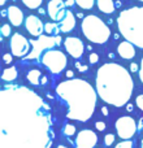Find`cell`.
<instances>
[{
    "label": "cell",
    "mask_w": 143,
    "mask_h": 148,
    "mask_svg": "<svg viewBox=\"0 0 143 148\" xmlns=\"http://www.w3.org/2000/svg\"><path fill=\"white\" fill-rule=\"evenodd\" d=\"M115 148H133V142L129 139V140H124L120 142L118 144H116Z\"/></svg>",
    "instance_id": "25"
},
{
    "label": "cell",
    "mask_w": 143,
    "mask_h": 148,
    "mask_svg": "<svg viewBox=\"0 0 143 148\" xmlns=\"http://www.w3.org/2000/svg\"><path fill=\"white\" fill-rule=\"evenodd\" d=\"M137 130H138V125H137L135 120L130 116H122L116 121V131H117L118 136L124 140H129L135 135Z\"/></svg>",
    "instance_id": "7"
},
{
    "label": "cell",
    "mask_w": 143,
    "mask_h": 148,
    "mask_svg": "<svg viewBox=\"0 0 143 148\" xmlns=\"http://www.w3.org/2000/svg\"><path fill=\"white\" fill-rule=\"evenodd\" d=\"M26 78H28V81L30 82L33 86H41L42 84V73H41V70H38V69L30 70V72L28 73V75H26Z\"/></svg>",
    "instance_id": "18"
},
{
    "label": "cell",
    "mask_w": 143,
    "mask_h": 148,
    "mask_svg": "<svg viewBox=\"0 0 143 148\" xmlns=\"http://www.w3.org/2000/svg\"><path fill=\"white\" fill-rule=\"evenodd\" d=\"M134 44L129 43L128 40L122 42V43L118 44L117 47V53L120 57H122V59L125 60H130L133 59L134 56H135V48H134Z\"/></svg>",
    "instance_id": "15"
},
{
    "label": "cell",
    "mask_w": 143,
    "mask_h": 148,
    "mask_svg": "<svg viewBox=\"0 0 143 148\" xmlns=\"http://www.w3.org/2000/svg\"><path fill=\"white\" fill-rule=\"evenodd\" d=\"M141 148H143V138H142V142H141Z\"/></svg>",
    "instance_id": "44"
},
{
    "label": "cell",
    "mask_w": 143,
    "mask_h": 148,
    "mask_svg": "<svg viewBox=\"0 0 143 148\" xmlns=\"http://www.w3.org/2000/svg\"><path fill=\"white\" fill-rule=\"evenodd\" d=\"M116 7L120 8V7H121V3H120V1H117V3H116Z\"/></svg>",
    "instance_id": "42"
},
{
    "label": "cell",
    "mask_w": 143,
    "mask_h": 148,
    "mask_svg": "<svg viewBox=\"0 0 143 148\" xmlns=\"http://www.w3.org/2000/svg\"><path fill=\"white\" fill-rule=\"evenodd\" d=\"M17 78V69L14 66H10V68H7V69L3 70L1 73V79L5 82H12Z\"/></svg>",
    "instance_id": "19"
},
{
    "label": "cell",
    "mask_w": 143,
    "mask_h": 148,
    "mask_svg": "<svg viewBox=\"0 0 143 148\" xmlns=\"http://www.w3.org/2000/svg\"><path fill=\"white\" fill-rule=\"evenodd\" d=\"M44 31L48 34L50 36H57L60 31V26L55 22H46L44 23Z\"/></svg>",
    "instance_id": "20"
},
{
    "label": "cell",
    "mask_w": 143,
    "mask_h": 148,
    "mask_svg": "<svg viewBox=\"0 0 143 148\" xmlns=\"http://www.w3.org/2000/svg\"><path fill=\"white\" fill-rule=\"evenodd\" d=\"M76 148H94L98 144V135L95 131L85 129L81 130L76 136Z\"/></svg>",
    "instance_id": "10"
},
{
    "label": "cell",
    "mask_w": 143,
    "mask_h": 148,
    "mask_svg": "<svg viewBox=\"0 0 143 148\" xmlns=\"http://www.w3.org/2000/svg\"><path fill=\"white\" fill-rule=\"evenodd\" d=\"M50 105L25 86H7L0 91V148H50Z\"/></svg>",
    "instance_id": "1"
},
{
    "label": "cell",
    "mask_w": 143,
    "mask_h": 148,
    "mask_svg": "<svg viewBox=\"0 0 143 148\" xmlns=\"http://www.w3.org/2000/svg\"><path fill=\"white\" fill-rule=\"evenodd\" d=\"M47 13L52 21L60 22L67 14V5L63 0H50L47 5Z\"/></svg>",
    "instance_id": "11"
},
{
    "label": "cell",
    "mask_w": 143,
    "mask_h": 148,
    "mask_svg": "<svg viewBox=\"0 0 143 148\" xmlns=\"http://www.w3.org/2000/svg\"><path fill=\"white\" fill-rule=\"evenodd\" d=\"M138 69H139L138 64H137V62H131V64H130V72L135 73V72H138Z\"/></svg>",
    "instance_id": "32"
},
{
    "label": "cell",
    "mask_w": 143,
    "mask_h": 148,
    "mask_svg": "<svg viewBox=\"0 0 143 148\" xmlns=\"http://www.w3.org/2000/svg\"><path fill=\"white\" fill-rule=\"evenodd\" d=\"M96 4L100 12L105 14H112L116 9V4L113 3V0H96Z\"/></svg>",
    "instance_id": "17"
},
{
    "label": "cell",
    "mask_w": 143,
    "mask_h": 148,
    "mask_svg": "<svg viewBox=\"0 0 143 148\" xmlns=\"http://www.w3.org/2000/svg\"><path fill=\"white\" fill-rule=\"evenodd\" d=\"M7 3V0H0V5H4Z\"/></svg>",
    "instance_id": "41"
},
{
    "label": "cell",
    "mask_w": 143,
    "mask_h": 148,
    "mask_svg": "<svg viewBox=\"0 0 143 148\" xmlns=\"http://www.w3.org/2000/svg\"><path fill=\"white\" fill-rule=\"evenodd\" d=\"M102 114L105 116V117H108V114H109V110H108V108L105 107V105L104 107H102Z\"/></svg>",
    "instance_id": "34"
},
{
    "label": "cell",
    "mask_w": 143,
    "mask_h": 148,
    "mask_svg": "<svg viewBox=\"0 0 143 148\" xmlns=\"http://www.w3.org/2000/svg\"><path fill=\"white\" fill-rule=\"evenodd\" d=\"M39 13H41V14H46V10L42 9V8H39Z\"/></svg>",
    "instance_id": "40"
},
{
    "label": "cell",
    "mask_w": 143,
    "mask_h": 148,
    "mask_svg": "<svg viewBox=\"0 0 143 148\" xmlns=\"http://www.w3.org/2000/svg\"><path fill=\"white\" fill-rule=\"evenodd\" d=\"M95 84L98 96L117 108L128 104L134 90L131 75L122 65L116 62H108L98 69Z\"/></svg>",
    "instance_id": "2"
},
{
    "label": "cell",
    "mask_w": 143,
    "mask_h": 148,
    "mask_svg": "<svg viewBox=\"0 0 143 148\" xmlns=\"http://www.w3.org/2000/svg\"><path fill=\"white\" fill-rule=\"evenodd\" d=\"M139 79H141V82L143 83V57H142V60H141V66H139Z\"/></svg>",
    "instance_id": "31"
},
{
    "label": "cell",
    "mask_w": 143,
    "mask_h": 148,
    "mask_svg": "<svg viewBox=\"0 0 143 148\" xmlns=\"http://www.w3.org/2000/svg\"><path fill=\"white\" fill-rule=\"evenodd\" d=\"M126 109H128V112H131V110H133V105H131V104L126 105Z\"/></svg>",
    "instance_id": "38"
},
{
    "label": "cell",
    "mask_w": 143,
    "mask_h": 148,
    "mask_svg": "<svg viewBox=\"0 0 143 148\" xmlns=\"http://www.w3.org/2000/svg\"><path fill=\"white\" fill-rule=\"evenodd\" d=\"M25 27L28 30V33L33 36H42L44 31V23L42 22V20L39 17L34 14H30L29 17H26L25 20Z\"/></svg>",
    "instance_id": "13"
},
{
    "label": "cell",
    "mask_w": 143,
    "mask_h": 148,
    "mask_svg": "<svg viewBox=\"0 0 143 148\" xmlns=\"http://www.w3.org/2000/svg\"><path fill=\"white\" fill-rule=\"evenodd\" d=\"M67 56L61 51L56 49H47L42 56V64L47 68L52 74H59L67 66Z\"/></svg>",
    "instance_id": "6"
},
{
    "label": "cell",
    "mask_w": 143,
    "mask_h": 148,
    "mask_svg": "<svg viewBox=\"0 0 143 148\" xmlns=\"http://www.w3.org/2000/svg\"><path fill=\"white\" fill-rule=\"evenodd\" d=\"M12 60H13L12 53H4V56H3V62L4 64H12Z\"/></svg>",
    "instance_id": "29"
},
{
    "label": "cell",
    "mask_w": 143,
    "mask_h": 148,
    "mask_svg": "<svg viewBox=\"0 0 143 148\" xmlns=\"http://www.w3.org/2000/svg\"><path fill=\"white\" fill-rule=\"evenodd\" d=\"M138 1H142V3H143V0H138Z\"/></svg>",
    "instance_id": "45"
},
{
    "label": "cell",
    "mask_w": 143,
    "mask_h": 148,
    "mask_svg": "<svg viewBox=\"0 0 143 148\" xmlns=\"http://www.w3.org/2000/svg\"><path fill=\"white\" fill-rule=\"evenodd\" d=\"M47 82H48V79H47V77H42V84H46Z\"/></svg>",
    "instance_id": "37"
},
{
    "label": "cell",
    "mask_w": 143,
    "mask_h": 148,
    "mask_svg": "<svg viewBox=\"0 0 143 148\" xmlns=\"http://www.w3.org/2000/svg\"><path fill=\"white\" fill-rule=\"evenodd\" d=\"M76 4L82 9H91L95 4V0H76Z\"/></svg>",
    "instance_id": "22"
},
{
    "label": "cell",
    "mask_w": 143,
    "mask_h": 148,
    "mask_svg": "<svg viewBox=\"0 0 143 148\" xmlns=\"http://www.w3.org/2000/svg\"><path fill=\"white\" fill-rule=\"evenodd\" d=\"M64 47L68 53L74 59H81L85 51L83 42L76 36H67L64 39Z\"/></svg>",
    "instance_id": "12"
},
{
    "label": "cell",
    "mask_w": 143,
    "mask_h": 148,
    "mask_svg": "<svg viewBox=\"0 0 143 148\" xmlns=\"http://www.w3.org/2000/svg\"><path fill=\"white\" fill-rule=\"evenodd\" d=\"M81 29L87 40L96 44H104L109 39L111 30L102 18L95 14H89L82 20Z\"/></svg>",
    "instance_id": "5"
},
{
    "label": "cell",
    "mask_w": 143,
    "mask_h": 148,
    "mask_svg": "<svg viewBox=\"0 0 143 148\" xmlns=\"http://www.w3.org/2000/svg\"><path fill=\"white\" fill-rule=\"evenodd\" d=\"M60 42H61V38L59 35L57 36H39L38 40H30V43L33 44V51H31V55H29L28 59H36L39 56L43 49H51L54 46H59Z\"/></svg>",
    "instance_id": "8"
},
{
    "label": "cell",
    "mask_w": 143,
    "mask_h": 148,
    "mask_svg": "<svg viewBox=\"0 0 143 148\" xmlns=\"http://www.w3.org/2000/svg\"><path fill=\"white\" fill-rule=\"evenodd\" d=\"M21 1H22L23 5L28 7L29 9H36V8H39L42 5L43 0H21Z\"/></svg>",
    "instance_id": "21"
},
{
    "label": "cell",
    "mask_w": 143,
    "mask_h": 148,
    "mask_svg": "<svg viewBox=\"0 0 143 148\" xmlns=\"http://www.w3.org/2000/svg\"><path fill=\"white\" fill-rule=\"evenodd\" d=\"M95 127H96L98 131H104L105 130V123L103 122V121H98V122L95 123Z\"/></svg>",
    "instance_id": "30"
},
{
    "label": "cell",
    "mask_w": 143,
    "mask_h": 148,
    "mask_svg": "<svg viewBox=\"0 0 143 148\" xmlns=\"http://www.w3.org/2000/svg\"><path fill=\"white\" fill-rule=\"evenodd\" d=\"M135 105L143 112V94L142 95H138V96L135 97Z\"/></svg>",
    "instance_id": "28"
},
{
    "label": "cell",
    "mask_w": 143,
    "mask_h": 148,
    "mask_svg": "<svg viewBox=\"0 0 143 148\" xmlns=\"http://www.w3.org/2000/svg\"><path fill=\"white\" fill-rule=\"evenodd\" d=\"M98 61H99V56H98V53L92 52V53L89 55V62L90 64H96Z\"/></svg>",
    "instance_id": "27"
},
{
    "label": "cell",
    "mask_w": 143,
    "mask_h": 148,
    "mask_svg": "<svg viewBox=\"0 0 143 148\" xmlns=\"http://www.w3.org/2000/svg\"><path fill=\"white\" fill-rule=\"evenodd\" d=\"M117 27L125 40L143 49V7H131L120 12Z\"/></svg>",
    "instance_id": "4"
},
{
    "label": "cell",
    "mask_w": 143,
    "mask_h": 148,
    "mask_svg": "<svg viewBox=\"0 0 143 148\" xmlns=\"http://www.w3.org/2000/svg\"><path fill=\"white\" fill-rule=\"evenodd\" d=\"M73 77H74L73 70H67V78L68 79H73Z\"/></svg>",
    "instance_id": "35"
},
{
    "label": "cell",
    "mask_w": 143,
    "mask_h": 148,
    "mask_svg": "<svg viewBox=\"0 0 143 148\" xmlns=\"http://www.w3.org/2000/svg\"><path fill=\"white\" fill-rule=\"evenodd\" d=\"M63 133H64L67 136H73L74 134H76V126L72 125V123H68V125H65Z\"/></svg>",
    "instance_id": "23"
},
{
    "label": "cell",
    "mask_w": 143,
    "mask_h": 148,
    "mask_svg": "<svg viewBox=\"0 0 143 148\" xmlns=\"http://www.w3.org/2000/svg\"><path fill=\"white\" fill-rule=\"evenodd\" d=\"M0 31H1V36H9L10 33H12V30H10V26L9 25H3L1 27H0Z\"/></svg>",
    "instance_id": "26"
},
{
    "label": "cell",
    "mask_w": 143,
    "mask_h": 148,
    "mask_svg": "<svg viewBox=\"0 0 143 148\" xmlns=\"http://www.w3.org/2000/svg\"><path fill=\"white\" fill-rule=\"evenodd\" d=\"M74 4H76V0H67V1H65L67 7H73Z\"/></svg>",
    "instance_id": "36"
},
{
    "label": "cell",
    "mask_w": 143,
    "mask_h": 148,
    "mask_svg": "<svg viewBox=\"0 0 143 148\" xmlns=\"http://www.w3.org/2000/svg\"><path fill=\"white\" fill-rule=\"evenodd\" d=\"M115 139H116V136L113 135V134H107V135L104 136V146L105 147L112 146V144L115 143Z\"/></svg>",
    "instance_id": "24"
},
{
    "label": "cell",
    "mask_w": 143,
    "mask_h": 148,
    "mask_svg": "<svg viewBox=\"0 0 143 148\" xmlns=\"http://www.w3.org/2000/svg\"><path fill=\"white\" fill-rule=\"evenodd\" d=\"M56 148H68V147H65V146H59V147H56Z\"/></svg>",
    "instance_id": "43"
},
{
    "label": "cell",
    "mask_w": 143,
    "mask_h": 148,
    "mask_svg": "<svg viewBox=\"0 0 143 148\" xmlns=\"http://www.w3.org/2000/svg\"><path fill=\"white\" fill-rule=\"evenodd\" d=\"M76 66H77V69H78L79 72H85V70H87V66H86V65H85V66H83V65H81V64H79V62H77V64H76Z\"/></svg>",
    "instance_id": "33"
},
{
    "label": "cell",
    "mask_w": 143,
    "mask_h": 148,
    "mask_svg": "<svg viewBox=\"0 0 143 148\" xmlns=\"http://www.w3.org/2000/svg\"><path fill=\"white\" fill-rule=\"evenodd\" d=\"M30 40L21 35L20 33H14L10 36V52L16 57H23L30 51Z\"/></svg>",
    "instance_id": "9"
},
{
    "label": "cell",
    "mask_w": 143,
    "mask_h": 148,
    "mask_svg": "<svg viewBox=\"0 0 143 148\" xmlns=\"http://www.w3.org/2000/svg\"><path fill=\"white\" fill-rule=\"evenodd\" d=\"M56 94L68 105L67 118L86 122L92 117L96 107L98 92L89 82L79 78L67 79L57 84Z\"/></svg>",
    "instance_id": "3"
},
{
    "label": "cell",
    "mask_w": 143,
    "mask_h": 148,
    "mask_svg": "<svg viewBox=\"0 0 143 148\" xmlns=\"http://www.w3.org/2000/svg\"><path fill=\"white\" fill-rule=\"evenodd\" d=\"M77 17H78V18H82V20H83V18H85V17H83V14H82L81 12H79V13H77Z\"/></svg>",
    "instance_id": "39"
},
{
    "label": "cell",
    "mask_w": 143,
    "mask_h": 148,
    "mask_svg": "<svg viewBox=\"0 0 143 148\" xmlns=\"http://www.w3.org/2000/svg\"><path fill=\"white\" fill-rule=\"evenodd\" d=\"M60 31L61 33H70L76 26V17L70 10H67V14L63 18V21H60Z\"/></svg>",
    "instance_id": "16"
},
{
    "label": "cell",
    "mask_w": 143,
    "mask_h": 148,
    "mask_svg": "<svg viewBox=\"0 0 143 148\" xmlns=\"http://www.w3.org/2000/svg\"><path fill=\"white\" fill-rule=\"evenodd\" d=\"M8 20L13 26L18 27L23 22V13L17 5H10L8 8Z\"/></svg>",
    "instance_id": "14"
}]
</instances>
